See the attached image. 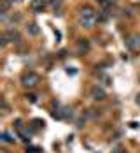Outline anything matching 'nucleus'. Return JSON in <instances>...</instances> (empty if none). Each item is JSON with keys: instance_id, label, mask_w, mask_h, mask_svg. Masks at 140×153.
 Segmentation results:
<instances>
[{"instance_id": "11", "label": "nucleus", "mask_w": 140, "mask_h": 153, "mask_svg": "<svg viewBox=\"0 0 140 153\" xmlns=\"http://www.w3.org/2000/svg\"><path fill=\"white\" fill-rule=\"evenodd\" d=\"M9 4H14V2H19V0H7Z\"/></svg>"}, {"instance_id": "10", "label": "nucleus", "mask_w": 140, "mask_h": 153, "mask_svg": "<svg viewBox=\"0 0 140 153\" xmlns=\"http://www.w3.org/2000/svg\"><path fill=\"white\" fill-rule=\"evenodd\" d=\"M58 4H60V0H51V5H53V7H56Z\"/></svg>"}, {"instance_id": "2", "label": "nucleus", "mask_w": 140, "mask_h": 153, "mask_svg": "<svg viewBox=\"0 0 140 153\" xmlns=\"http://www.w3.org/2000/svg\"><path fill=\"white\" fill-rule=\"evenodd\" d=\"M21 83H23L25 86H28V88H33V86L39 83V76H37L35 72H28V74H25V76L21 77Z\"/></svg>"}, {"instance_id": "7", "label": "nucleus", "mask_w": 140, "mask_h": 153, "mask_svg": "<svg viewBox=\"0 0 140 153\" xmlns=\"http://www.w3.org/2000/svg\"><path fill=\"white\" fill-rule=\"evenodd\" d=\"M26 30H28V33H30V35H39V27H37V25H35V23H30V25H28V27H26Z\"/></svg>"}, {"instance_id": "3", "label": "nucleus", "mask_w": 140, "mask_h": 153, "mask_svg": "<svg viewBox=\"0 0 140 153\" xmlns=\"http://www.w3.org/2000/svg\"><path fill=\"white\" fill-rule=\"evenodd\" d=\"M126 46L130 48V49H139L140 48V35H131L126 41Z\"/></svg>"}, {"instance_id": "1", "label": "nucleus", "mask_w": 140, "mask_h": 153, "mask_svg": "<svg viewBox=\"0 0 140 153\" xmlns=\"http://www.w3.org/2000/svg\"><path fill=\"white\" fill-rule=\"evenodd\" d=\"M95 21H96V14H95V11L91 7H82V11H81V14H79V23L84 27V28H91L95 25Z\"/></svg>"}, {"instance_id": "4", "label": "nucleus", "mask_w": 140, "mask_h": 153, "mask_svg": "<svg viewBox=\"0 0 140 153\" xmlns=\"http://www.w3.org/2000/svg\"><path fill=\"white\" fill-rule=\"evenodd\" d=\"M44 5H46V0H32L30 2V7L33 13H40L44 9Z\"/></svg>"}, {"instance_id": "5", "label": "nucleus", "mask_w": 140, "mask_h": 153, "mask_svg": "<svg viewBox=\"0 0 140 153\" xmlns=\"http://www.w3.org/2000/svg\"><path fill=\"white\" fill-rule=\"evenodd\" d=\"M5 37H7V41H11V42H19V33L16 30H7L5 32Z\"/></svg>"}, {"instance_id": "9", "label": "nucleus", "mask_w": 140, "mask_h": 153, "mask_svg": "<svg viewBox=\"0 0 140 153\" xmlns=\"http://www.w3.org/2000/svg\"><path fill=\"white\" fill-rule=\"evenodd\" d=\"M28 99H30V102H37V95H33V93L28 95Z\"/></svg>"}, {"instance_id": "8", "label": "nucleus", "mask_w": 140, "mask_h": 153, "mask_svg": "<svg viewBox=\"0 0 140 153\" xmlns=\"http://www.w3.org/2000/svg\"><path fill=\"white\" fill-rule=\"evenodd\" d=\"M112 153H125V148H121V146H117V148H116V150H114Z\"/></svg>"}, {"instance_id": "13", "label": "nucleus", "mask_w": 140, "mask_h": 153, "mask_svg": "<svg viewBox=\"0 0 140 153\" xmlns=\"http://www.w3.org/2000/svg\"><path fill=\"white\" fill-rule=\"evenodd\" d=\"M139 81H140V76H139Z\"/></svg>"}, {"instance_id": "12", "label": "nucleus", "mask_w": 140, "mask_h": 153, "mask_svg": "<svg viewBox=\"0 0 140 153\" xmlns=\"http://www.w3.org/2000/svg\"><path fill=\"white\" fill-rule=\"evenodd\" d=\"M137 104H139V106H140V95H139V97H137Z\"/></svg>"}, {"instance_id": "6", "label": "nucleus", "mask_w": 140, "mask_h": 153, "mask_svg": "<svg viewBox=\"0 0 140 153\" xmlns=\"http://www.w3.org/2000/svg\"><path fill=\"white\" fill-rule=\"evenodd\" d=\"M91 97H93V99H103V97H105L103 88H100V86H93V88H91Z\"/></svg>"}]
</instances>
